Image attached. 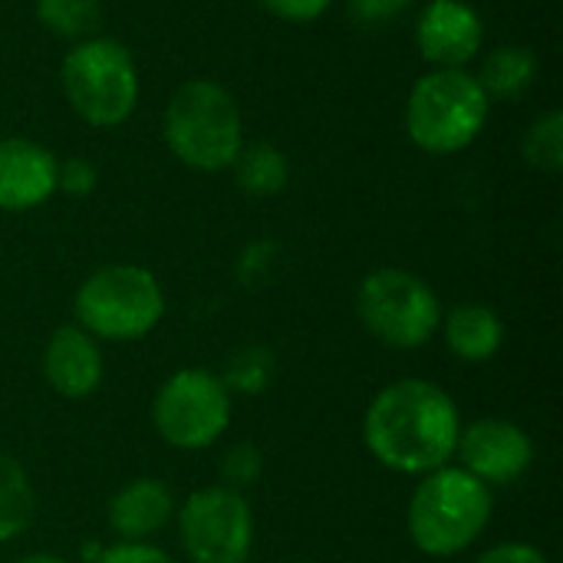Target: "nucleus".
<instances>
[{"label": "nucleus", "instance_id": "nucleus-10", "mask_svg": "<svg viewBox=\"0 0 563 563\" xmlns=\"http://www.w3.org/2000/svg\"><path fill=\"white\" fill-rule=\"evenodd\" d=\"M455 455L472 478H478L488 488H505L531 472L534 442L518 422L492 416L462 426Z\"/></svg>", "mask_w": 563, "mask_h": 563}, {"label": "nucleus", "instance_id": "nucleus-9", "mask_svg": "<svg viewBox=\"0 0 563 563\" xmlns=\"http://www.w3.org/2000/svg\"><path fill=\"white\" fill-rule=\"evenodd\" d=\"M178 538L191 563H247L254 551V508L244 492L208 485L175 511Z\"/></svg>", "mask_w": 563, "mask_h": 563}, {"label": "nucleus", "instance_id": "nucleus-26", "mask_svg": "<svg viewBox=\"0 0 563 563\" xmlns=\"http://www.w3.org/2000/svg\"><path fill=\"white\" fill-rule=\"evenodd\" d=\"M416 0H350V13L360 23H386L396 20L402 10H409Z\"/></svg>", "mask_w": 563, "mask_h": 563}, {"label": "nucleus", "instance_id": "nucleus-3", "mask_svg": "<svg viewBox=\"0 0 563 563\" xmlns=\"http://www.w3.org/2000/svg\"><path fill=\"white\" fill-rule=\"evenodd\" d=\"M76 327L96 340L135 343L165 317V290L139 264H106L92 271L73 297Z\"/></svg>", "mask_w": 563, "mask_h": 563}, {"label": "nucleus", "instance_id": "nucleus-17", "mask_svg": "<svg viewBox=\"0 0 563 563\" xmlns=\"http://www.w3.org/2000/svg\"><path fill=\"white\" fill-rule=\"evenodd\" d=\"M538 76V56L528 46H498L485 56L482 73L475 76L485 96L518 99L531 89Z\"/></svg>", "mask_w": 563, "mask_h": 563}, {"label": "nucleus", "instance_id": "nucleus-24", "mask_svg": "<svg viewBox=\"0 0 563 563\" xmlns=\"http://www.w3.org/2000/svg\"><path fill=\"white\" fill-rule=\"evenodd\" d=\"M56 188H63L66 195H89L96 188V165L86 158H66L56 172Z\"/></svg>", "mask_w": 563, "mask_h": 563}, {"label": "nucleus", "instance_id": "nucleus-16", "mask_svg": "<svg viewBox=\"0 0 563 563\" xmlns=\"http://www.w3.org/2000/svg\"><path fill=\"white\" fill-rule=\"evenodd\" d=\"M36 521V492L26 468L0 449V544L26 534Z\"/></svg>", "mask_w": 563, "mask_h": 563}, {"label": "nucleus", "instance_id": "nucleus-27", "mask_svg": "<svg viewBox=\"0 0 563 563\" xmlns=\"http://www.w3.org/2000/svg\"><path fill=\"white\" fill-rule=\"evenodd\" d=\"M475 563H551L544 558V551H538L534 544H525V541H505V544H495L488 548Z\"/></svg>", "mask_w": 563, "mask_h": 563}, {"label": "nucleus", "instance_id": "nucleus-1", "mask_svg": "<svg viewBox=\"0 0 563 563\" xmlns=\"http://www.w3.org/2000/svg\"><path fill=\"white\" fill-rule=\"evenodd\" d=\"M462 435V416L455 399L419 376L383 386L366 416L363 442L369 455L396 475H429L452 465Z\"/></svg>", "mask_w": 563, "mask_h": 563}, {"label": "nucleus", "instance_id": "nucleus-28", "mask_svg": "<svg viewBox=\"0 0 563 563\" xmlns=\"http://www.w3.org/2000/svg\"><path fill=\"white\" fill-rule=\"evenodd\" d=\"M16 563H66L59 554H49V551H36V554H26V558H20Z\"/></svg>", "mask_w": 563, "mask_h": 563}, {"label": "nucleus", "instance_id": "nucleus-8", "mask_svg": "<svg viewBox=\"0 0 563 563\" xmlns=\"http://www.w3.org/2000/svg\"><path fill=\"white\" fill-rule=\"evenodd\" d=\"M231 389L221 373L185 366L172 373L152 399V426L162 442L181 452L211 449L231 426Z\"/></svg>", "mask_w": 563, "mask_h": 563}, {"label": "nucleus", "instance_id": "nucleus-25", "mask_svg": "<svg viewBox=\"0 0 563 563\" xmlns=\"http://www.w3.org/2000/svg\"><path fill=\"white\" fill-rule=\"evenodd\" d=\"M267 13L280 16V20H294V23H307V20H317L330 0H257Z\"/></svg>", "mask_w": 563, "mask_h": 563}, {"label": "nucleus", "instance_id": "nucleus-14", "mask_svg": "<svg viewBox=\"0 0 563 563\" xmlns=\"http://www.w3.org/2000/svg\"><path fill=\"white\" fill-rule=\"evenodd\" d=\"M175 495L162 478H135L122 485L109 505H106V521L109 531L119 541H148L162 534L175 521Z\"/></svg>", "mask_w": 563, "mask_h": 563}, {"label": "nucleus", "instance_id": "nucleus-11", "mask_svg": "<svg viewBox=\"0 0 563 563\" xmlns=\"http://www.w3.org/2000/svg\"><path fill=\"white\" fill-rule=\"evenodd\" d=\"M485 26L475 7L465 0H432L419 13L416 43L422 59L442 69H462L482 49Z\"/></svg>", "mask_w": 563, "mask_h": 563}, {"label": "nucleus", "instance_id": "nucleus-15", "mask_svg": "<svg viewBox=\"0 0 563 563\" xmlns=\"http://www.w3.org/2000/svg\"><path fill=\"white\" fill-rule=\"evenodd\" d=\"M445 346L462 363H488L505 346V323L485 303H459L445 313L442 327Z\"/></svg>", "mask_w": 563, "mask_h": 563}, {"label": "nucleus", "instance_id": "nucleus-19", "mask_svg": "<svg viewBox=\"0 0 563 563\" xmlns=\"http://www.w3.org/2000/svg\"><path fill=\"white\" fill-rule=\"evenodd\" d=\"M40 23L66 40H82L99 30L102 7L99 0H36Z\"/></svg>", "mask_w": 563, "mask_h": 563}, {"label": "nucleus", "instance_id": "nucleus-2", "mask_svg": "<svg viewBox=\"0 0 563 563\" xmlns=\"http://www.w3.org/2000/svg\"><path fill=\"white\" fill-rule=\"evenodd\" d=\"M492 488L462 465H442L419 478L406 508L412 544L426 558H459L492 525Z\"/></svg>", "mask_w": 563, "mask_h": 563}, {"label": "nucleus", "instance_id": "nucleus-12", "mask_svg": "<svg viewBox=\"0 0 563 563\" xmlns=\"http://www.w3.org/2000/svg\"><path fill=\"white\" fill-rule=\"evenodd\" d=\"M102 350L99 340L82 327H56L43 346V379L63 399H89L102 386Z\"/></svg>", "mask_w": 563, "mask_h": 563}, {"label": "nucleus", "instance_id": "nucleus-4", "mask_svg": "<svg viewBox=\"0 0 563 563\" xmlns=\"http://www.w3.org/2000/svg\"><path fill=\"white\" fill-rule=\"evenodd\" d=\"M165 142L188 168H228L244 145V125L234 96L211 79H191L178 86L165 109Z\"/></svg>", "mask_w": 563, "mask_h": 563}, {"label": "nucleus", "instance_id": "nucleus-22", "mask_svg": "<svg viewBox=\"0 0 563 563\" xmlns=\"http://www.w3.org/2000/svg\"><path fill=\"white\" fill-rule=\"evenodd\" d=\"M261 472H264V455L251 442H241V445L228 449V455L221 459V478H224L228 488L244 492L261 478Z\"/></svg>", "mask_w": 563, "mask_h": 563}, {"label": "nucleus", "instance_id": "nucleus-23", "mask_svg": "<svg viewBox=\"0 0 563 563\" xmlns=\"http://www.w3.org/2000/svg\"><path fill=\"white\" fill-rule=\"evenodd\" d=\"M96 563H175L162 548L148 541H119L112 548H102Z\"/></svg>", "mask_w": 563, "mask_h": 563}, {"label": "nucleus", "instance_id": "nucleus-6", "mask_svg": "<svg viewBox=\"0 0 563 563\" xmlns=\"http://www.w3.org/2000/svg\"><path fill=\"white\" fill-rule=\"evenodd\" d=\"M59 82L76 115L96 129L125 122L139 102V73L132 53L106 36L76 43L63 59Z\"/></svg>", "mask_w": 563, "mask_h": 563}, {"label": "nucleus", "instance_id": "nucleus-18", "mask_svg": "<svg viewBox=\"0 0 563 563\" xmlns=\"http://www.w3.org/2000/svg\"><path fill=\"white\" fill-rule=\"evenodd\" d=\"M231 165H234L238 188L247 191V195H257V198H267V195L284 191L287 175H290L284 152L274 148V145H267V142L241 145V152H238V158Z\"/></svg>", "mask_w": 563, "mask_h": 563}, {"label": "nucleus", "instance_id": "nucleus-7", "mask_svg": "<svg viewBox=\"0 0 563 563\" xmlns=\"http://www.w3.org/2000/svg\"><path fill=\"white\" fill-rule=\"evenodd\" d=\"M356 317L389 350H419L442 327L435 290L412 271L379 267L356 290Z\"/></svg>", "mask_w": 563, "mask_h": 563}, {"label": "nucleus", "instance_id": "nucleus-21", "mask_svg": "<svg viewBox=\"0 0 563 563\" xmlns=\"http://www.w3.org/2000/svg\"><path fill=\"white\" fill-rule=\"evenodd\" d=\"M271 376H274V356H271V350H264V346H244V350H238L228 360V369H224L221 379H224V386L231 393L254 396V393L267 389Z\"/></svg>", "mask_w": 563, "mask_h": 563}, {"label": "nucleus", "instance_id": "nucleus-5", "mask_svg": "<svg viewBox=\"0 0 563 563\" xmlns=\"http://www.w3.org/2000/svg\"><path fill=\"white\" fill-rule=\"evenodd\" d=\"M488 119V96L475 76L462 69H435L412 86L406 102L409 139L429 155H455L468 148Z\"/></svg>", "mask_w": 563, "mask_h": 563}, {"label": "nucleus", "instance_id": "nucleus-20", "mask_svg": "<svg viewBox=\"0 0 563 563\" xmlns=\"http://www.w3.org/2000/svg\"><path fill=\"white\" fill-rule=\"evenodd\" d=\"M525 162L538 172H561L563 168V112H544L521 142Z\"/></svg>", "mask_w": 563, "mask_h": 563}, {"label": "nucleus", "instance_id": "nucleus-13", "mask_svg": "<svg viewBox=\"0 0 563 563\" xmlns=\"http://www.w3.org/2000/svg\"><path fill=\"white\" fill-rule=\"evenodd\" d=\"M59 162L30 139L0 142V211H30L53 198Z\"/></svg>", "mask_w": 563, "mask_h": 563}]
</instances>
